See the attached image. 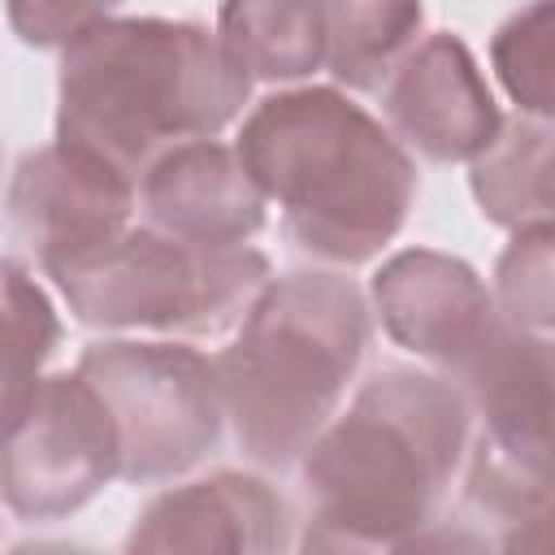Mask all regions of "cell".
<instances>
[{"label": "cell", "instance_id": "cell-1", "mask_svg": "<svg viewBox=\"0 0 555 555\" xmlns=\"http://www.w3.org/2000/svg\"><path fill=\"white\" fill-rule=\"evenodd\" d=\"M468 403L421 369L373 373L351 408L308 442V551L412 546L434 520L464 451Z\"/></svg>", "mask_w": 555, "mask_h": 555}, {"label": "cell", "instance_id": "cell-15", "mask_svg": "<svg viewBox=\"0 0 555 555\" xmlns=\"http://www.w3.org/2000/svg\"><path fill=\"white\" fill-rule=\"evenodd\" d=\"M468 186L494 225L551 221V121L516 113L468 160Z\"/></svg>", "mask_w": 555, "mask_h": 555}, {"label": "cell", "instance_id": "cell-16", "mask_svg": "<svg viewBox=\"0 0 555 555\" xmlns=\"http://www.w3.org/2000/svg\"><path fill=\"white\" fill-rule=\"evenodd\" d=\"M325 69L351 91H377L395 61L416 43L425 4L421 0H317Z\"/></svg>", "mask_w": 555, "mask_h": 555}, {"label": "cell", "instance_id": "cell-3", "mask_svg": "<svg viewBox=\"0 0 555 555\" xmlns=\"http://www.w3.org/2000/svg\"><path fill=\"white\" fill-rule=\"evenodd\" d=\"M251 78L195 22L104 17L61 48L56 139L134 178L173 143L212 139Z\"/></svg>", "mask_w": 555, "mask_h": 555}, {"label": "cell", "instance_id": "cell-4", "mask_svg": "<svg viewBox=\"0 0 555 555\" xmlns=\"http://www.w3.org/2000/svg\"><path fill=\"white\" fill-rule=\"evenodd\" d=\"M369 347V304L351 278H269L212 360L238 447L264 464H295L334 416Z\"/></svg>", "mask_w": 555, "mask_h": 555}, {"label": "cell", "instance_id": "cell-8", "mask_svg": "<svg viewBox=\"0 0 555 555\" xmlns=\"http://www.w3.org/2000/svg\"><path fill=\"white\" fill-rule=\"evenodd\" d=\"M382 330L403 351L460 377L507 325L477 269L434 247L395 251L369 282Z\"/></svg>", "mask_w": 555, "mask_h": 555}, {"label": "cell", "instance_id": "cell-10", "mask_svg": "<svg viewBox=\"0 0 555 555\" xmlns=\"http://www.w3.org/2000/svg\"><path fill=\"white\" fill-rule=\"evenodd\" d=\"M134 204V178L61 139L17 160L4 195L13 234L26 238L39 260L91 247L126 230Z\"/></svg>", "mask_w": 555, "mask_h": 555}, {"label": "cell", "instance_id": "cell-6", "mask_svg": "<svg viewBox=\"0 0 555 555\" xmlns=\"http://www.w3.org/2000/svg\"><path fill=\"white\" fill-rule=\"evenodd\" d=\"M78 373L113 416L121 481L178 477L221 438L225 408L217 369L186 343L104 338L78 356Z\"/></svg>", "mask_w": 555, "mask_h": 555}, {"label": "cell", "instance_id": "cell-14", "mask_svg": "<svg viewBox=\"0 0 555 555\" xmlns=\"http://www.w3.org/2000/svg\"><path fill=\"white\" fill-rule=\"evenodd\" d=\"M217 43L260 82H295L321 69V4L317 0H221Z\"/></svg>", "mask_w": 555, "mask_h": 555}, {"label": "cell", "instance_id": "cell-12", "mask_svg": "<svg viewBox=\"0 0 555 555\" xmlns=\"http://www.w3.org/2000/svg\"><path fill=\"white\" fill-rule=\"evenodd\" d=\"M291 546L286 499L251 473H208L156 494L130 525L126 551L273 555Z\"/></svg>", "mask_w": 555, "mask_h": 555}, {"label": "cell", "instance_id": "cell-2", "mask_svg": "<svg viewBox=\"0 0 555 555\" xmlns=\"http://www.w3.org/2000/svg\"><path fill=\"white\" fill-rule=\"evenodd\" d=\"M286 234L317 260L364 264L408 221L416 165L403 143L338 87L264 95L234 143Z\"/></svg>", "mask_w": 555, "mask_h": 555}, {"label": "cell", "instance_id": "cell-5", "mask_svg": "<svg viewBox=\"0 0 555 555\" xmlns=\"http://www.w3.org/2000/svg\"><path fill=\"white\" fill-rule=\"evenodd\" d=\"M69 312L95 330L217 338L243 321L273 278L256 247H199L156 225L117 230L91 247L39 260Z\"/></svg>", "mask_w": 555, "mask_h": 555}, {"label": "cell", "instance_id": "cell-20", "mask_svg": "<svg viewBox=\"0 0 555 555\" xmlns=\"http://www.w3.org/2000/svg\"><path fill=\"white\" fill-rule=\"evenodd\" d=\"M117 0H4L9 26L30 48H65L87 26L113 17Z\"/></svg>", "mask_w": 555, "mask_h": 555}, {"label": "cell", "instance_id": "cell-9", "mask_svg": "<svg viewBox=\"0 0 555 555\" xmlns=\"http://www.w3.org/2000/svg\"><path fill=\"white\" fill-rule=\"evenodd\" d=\"M382 113L390 130L425 160H473L503 126L490 82L460 35H425L382 82Z\"/></svg>", "mask_w": 555, "mask_h": 555}, {"label": "cell", "instance_id": "cell-7", "mask_svg": "<svg viewBox=\"0 0 555 555\" xmlns=\"http://www.w3.org/2000/svg\"><path fill=\"white\" fill-rule=\"evenodd\" d=\"M117 477V429L91 382L52 373L0 438V499L22 520H61Z\"/></svg>", "mask_w": 555, "mask_h": 555}, {"label": "cell", "instance_id": "cell-18", "mask_svg": "<svg viewBox=\"0 0 555 555\" xmlns=\"http://www.w3.org/2000/svg\"><path fill=\"white\" fill-rule=\"evenodd\" d=\"M490 61L525 117L551 121V0H529L490 39Z\"/></svg>", "mask_w": 555, "mask_h": 555}, {"label": "cell", "instance_id": "cell-17", "mask_svg": "<svg viewBox=\"0 0 555 555\" xmlns=\"http://www.w3.org/2000/svg\"><path fill=\"white\" fill-rule=\"evenodd\" d=\"M56 343L61 317L48 291L22 260L0 256V438L35 399Z\"/></svg>", "mask_w": 555, "mask_h": 555}, {"label": "cell", "instance_id": "cell-11", "mask_svg": "<svg viewBox=\"0 0 555 555\" xmlns=\"http://www.w3.org/2000/svg\"><path fill=\"white\" fill-rule=\"evenodd\" d=\"M139 208L147 225L199 243V247H243L264 230V195L243 169L238 152L217 139H186L165 147L139 173Z\"/></svg>", "mask_w": 555, "mask_h": 555}, {"label": "cell", "instance_id": "cell-13", "mask_svg": "<svg viewBox=\"0 0 555 555\" xmlns=\"http://www.w3.org/2000/svg\"><path fill=\"white\" fill-rule=\"evenodd\" d=\"M451 382L468 412L481 416L477 442L525 464H551V334L503 325Z\"/></svg>", "mask_w": 555, "mask_h": 555}, {"label": "cell", "instance_id": "cell-19", "mask_svg": "<svg viewBox=\"0 0 555 555\" xmlns=\"http://www.w3.org/2000/svg\"><path fill=\"white\" fill-rule=\"evenodd\" d=\"M494 308L507 325L551 334V221L516 230L494 269Z\"/></svg>", "mask_w": 555, "mask_h": 555}]
</instances>
